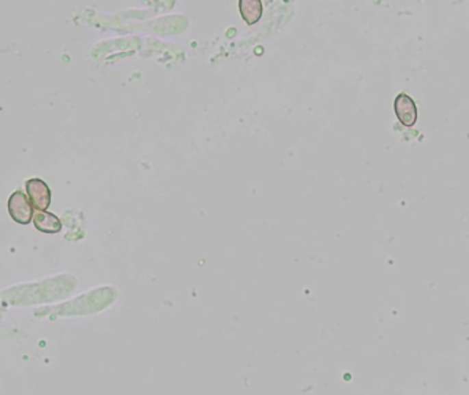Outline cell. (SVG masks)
Here are the masks:
<instances>
[{"label":"cell","mask_w":469,"mask_h":395,"mask_svg":"<svg viewBox=\"0 0 469 395\" xmlns=\"http://www.w3.org/2000/svg\"><path fill=\"white\" fill-rule=\"evenodd\" d=\"M34 209L35 207L32 206L29 198L24 192L16 191L10 195L9 213L16 222L21 225L31 224L34 218Z\"/></svg>","instance_id":"1"},{"label":"cell","mask_w":469,"mask_h":395,"mask_svg":"<svg viewBox=\"0 0 469 395\" xmlns=\"http://www.w3.org/2000/svg\"><path fill=\"white\" fill-rule=\"evenodd\" d=\"M27 192L32 206L42 212L47 210L51 205V190L42 179H31L27 181Z\"/></svg>","instance_id":"2"},{"label":"cell","mask_w":469,"mask_h":395,"mask_svg":"<svg viewBox=\"0 0 469 395\" xmlns=\"http://www.w3.org/2000/svg\"><path fill=\"white\" fill-rule=\"evenodd\" d=\"M394 110L402 125L413 127L416 124L417 107H416L414 101L409 95H405V94L398 95L394 102Z\"/></svg>","instance_id":"3"},{"label":"cell","mask_w":469,"mask_h":395,"mask_svg":"<svg viewBox=\"0 0 469 395\" xmlns=\"http://www.w3.org/2000/svg\"><path fill=\"white\" fill-rule=\"evenodd\" d=\"M34 224L38 231L45 233H58L62 229L61 220L54 216L53 213H49L47 210H42L34 216Z\"/></svg>","instance_id":"4"},{"label":"cell","mask_w":469,"mask_h":395,"mask_svg":"<svg viewBox=\"0 0 469 395\" xmlns=\"http://www.w3.org/2000/svg\"><path fill=\"white\" fill-rule=\"evenodd\" d=\"M239 12L246 24L255 25L262 17V2L261 0H239Z\"/></svg>","instance_id":"5"}]
</instances>
